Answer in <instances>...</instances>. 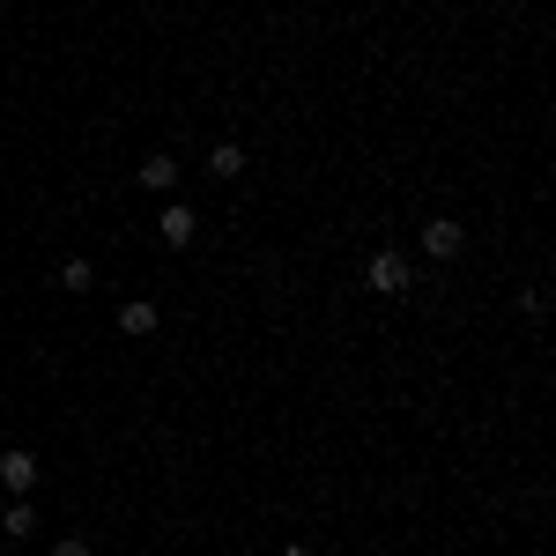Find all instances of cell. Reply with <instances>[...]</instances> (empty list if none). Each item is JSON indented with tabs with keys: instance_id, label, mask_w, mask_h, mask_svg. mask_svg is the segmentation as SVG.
<instances>
[{
	"instance_id": "cell-1",
	"label": "cell",
	"mask_w": 556,
	"mask_h": 556,
	"mask_svg": "<svg viewBox=\"0 0 556 556\" xmlns=\"http://www.w3.org/2000/svg\"><path fill=\"white\" fill-rule=\"evenodd\" d=\"M0 482H8L15 497H30V490H38V453H30V445H8V453H0Z\"/></svg>"
},
{
	"instance_id": "cell-2",
	"label": "cell",
	"mask_w": 556,
	"mask_h": 556,
	"mask_svg": "<svg viewBox=\"0 0 556 556\" xmlns=\"http://www.w3.org/2000/svg\"><path fill=\"white\" fill-rule=\"evenodd\" d=\"M364 282H371L379 298H401V290H408V260H401V253H371Z\"/></svg>"
},
{
	"instance_id": "cell-3",
	"label": "cell",
	"mask_w": 556,
	"mask_h": 556,
	"mask_svg": "<svg viewBox=\"0 0 556 556\" xmlns=\"http://www.w3.org/2000/svg\"><path fill=\"white\" fill-rule=\"evenodd\" d=\"M193 230H201V215L186 208V201H172V208L156 215V238H164L172 253H178V245H193Z\"/></svg>"
},
{
	"instance_id": "cell-4",
	"label": "cell",
	"mask_w": 556,
	"mask_h": 556,
	"mask_svg": "<svg viewBox=\"0 0 556 556\" xmlns=\"http://www.w3.org/2000/svg\"><path fill=\"white\" fill-rule=\"evenodd\" d=\"M460 245H468V230H460V223H424V253L430 260H453Z\"/></svg>"
},
{
	"instance_id": "cell-5",
	"label": "cell",
	"mask_w": 556,
	"mask_h": 556,
	"mask_svg": "<svg viewBox=\"0 0 556 556\" xmlns=\"http://www.w3.org/2000/svg\"><path fill=\"white\" fill-rule=\"evenodd\" d=\"M119 334H134V342H149V334H156V304H149V298L119 304Z\"/></svg>"
},
{
	"instance_id": "cell-6",
	"label": "cell",
	"mask_w": 556,
	"mask_h": 556,
	"mask_svg": "<svg viewBox=\"0 0 556 556\" xmlns=\"http://www.w3.org/2000/svg\"><path fill=\"white\" fill-rule=\"evenodd\" d=\"M134 178H141L149 193H172V186H178V164L164 156V149H156V156H141V172H134Z\"/></svg>"
},
{
	"instance_id": "cell-7",
	"label": "cell",
	"mask_w": 556,
	"mask_h": 556,
	"mask_svg": "<svg viewBox=\"0 0 556 556\" xmlns=\"http://www.w3.org/2000/svg\"><path fill=\"white\" fill-rule=\"evenodd\" d=\"M0 527H8L15 542H30V534H38V505H30V497H15V505L0 513Z\"/></svg>"
},
{
	"instance_id": "cell-8",
	"label": "cell",
	"mask_w": 556,
	"mask_h": 556,
	"mask_svg": "<svg viewBox=\"0 0 556 556\" xmlns=\"http://www.w3.org/2000/svg\"><path fill=\"white\" fill-rule=\"evenodd\" d=\"M208 172H215V178H245V149H238V141H215Z\"/></svg>"
},
{
	"instance_id": "cell-9",
	"label": "cell",
	"mask_w": 556,
	"mask_h": 556,
	"mask_svg": "<svg viewBox=\"0 0 556 556\" xmlns=\"http://www.w3.org/2000/svg\"><path fill=\"white\" fill-rule=\"evenodd\" d=\"M60 290H75V298L97 290V267H89V260H67V267H60Z\"/></svg>"
},
{
	"instance_id": "cell-10",
	"label": "cell",
	"mask_w": 556,
	"mask_h": 556,
	"mask_svg": "<svg viewBox=\"0 0 556 556\" xmlns=\"http://www.w3.org/2000/svg\"><path fill=\"white\" fill-rule=\"evenodd\" d=\"M52 556H97V549H89L83 534H67V542H52Z\"/></svg>"
},
{
	"instance_id": "cell-11",
	"label": "cell",
	"mask_w": 556,
	"mask_h": 556,
	"mask_svg": "<svg viewBox=\"0 0 556 556\" xmlns=\"http://www.w3.org/2000/svg\"><path fill=\"white\" fill-rule=\"evenodd\" d=\"M282 556H312V549H304V542H290V549H282Z\"/></svg>"
}]
</instances>
